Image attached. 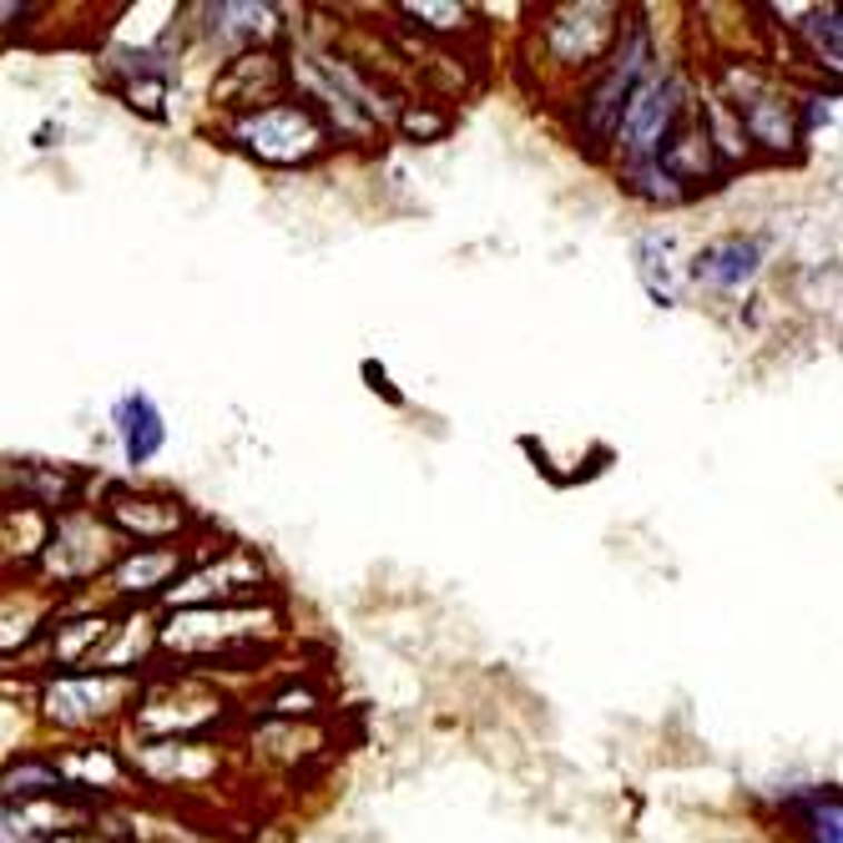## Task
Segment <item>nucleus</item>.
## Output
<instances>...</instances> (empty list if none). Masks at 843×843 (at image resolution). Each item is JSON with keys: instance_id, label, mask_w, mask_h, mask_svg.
I'll return each instance as SVG.
<instances>
[{"instance_id": "obj_1", "label": "nucleus", "mask_w": 843, "mask_h": 843, "mask_svg": "<svg viewBox=\"0 0 843 843\" xmlns=\"http://www.w3.org/2000/svg\"><path fill=\"white\" fill-rule=\"evenodd\" d=\"M232 132L264 162H308L324 147V121L308 107H264V111H252V117H242Z\"/></svg>"}, {"instance_id": "obj_2", "label": "nucleus", "mask_w": 843, "mask_h": 843, "mask_svg": "<svg viewBox=\"0 0 843 843\" xmlns=\"http://www.w3.org/2000/svg\"><path fill=\"white\" fill-rule=\"evenodd\" d=\"M677 101H682V87L672 77H646L642 87L626 97L622 117H616V137L632 157H657L662 142H667L672 121H677Z\"/></svg>"}, {"instance_id": "obj_3", "label": "nucleus", "mask_w": 843, "mask_h": 843, "mask_svg": "<svg viewBox=\"0 0 843 843\" xmlns=\"http://www.w3.org/2000/svg\"><path fill=\"white\" fill-rule=\"evenodd\" d=\"M646 61H652V41H646L642 31H632L626 36V51H616L612 71H606V81L592 97V127L596 132H616V117H622L626 97L646 81Z\"/></svg>"}, {"instance_id": "obj_4", "label": "nucleus", "mask_w": 843, "mask_h": 843, "mask_svg": "<svg viewBox=\"0 0 843 843\" xmlns=\"http://www.w3.org/2000/svg\"><path fill=\"white\" fill-rule=\"evenodd\" d=\"M757 264H763V242L757 238H727V242L702 248L697 264H692V274H697L702 284H712V288H743L747 278L757 274Z\"/></svg>"}, {"instance_id": "obj_5", "label": "nucleus", "mask_w": 843, "mask_h": 843, "mask_svg": "<svg viewBox=\"0 0 843 843\" xmlns=\"http://www.w3.org/2000/svg\"><path fill=\"white\" fill-rule=\"evenodd\" d=\"M252 622H258L252 612H218V606H208V612L172 616V626L162 632V642H167V646H182V652H192V646H202V642H208V646H212V642L228 646L232 636L252 632Z\"/></svg>"}, {"instance_id": "obj_6", "label": "nucleus", "mask_w": 843, "mask_h": 843, "mask_svg": "<svg viewBox=\"0 0 843 843\" xmlns=\"http://www.w3.org/2000/svg\"><path fill=\"white\" fill-rule=\"evenodd\" d=\"M117 429H121V449H127V460H132V465L152 460L157 449H162V439H167L162 415H157V405L147 395H127V399H121V405H117Z\"/></svg>"}, {"instance_id": "obj_7", "label": "nucleus", "mask_w": 843, "mask_h": 843, "mask_svg": "<svg viewBox=\"0 0 843 843\" xmlns=\"http://www.w3.org/2000/svg\"><path fill=\"white\" fill-rule=\"evenodd\" d=\"M737 117H743V127L753 132V142L773 147V152H783V147L799 142L793 111L783 107V101H777L773 91H763V97H753V101H737Z\"/></svg>"}, {"instance_id": "obj_8", "label": "nucleus", "mask_w": 843, "mask_h": 843, "mask_svg": "<svg viewBox=\"0 0 843 843\" xmlns=\"http://www.w3.org/2000/svg\"><path fill=\"white\" fill-rule=\"evenodd\" d=\"M177 571V551H147L137 546V556H127L117 566V586L121 592H157L167 576Z\"/></svg>"}, {"instance_id": "obj_9", "label": "nucleus", "mask_w": 843, "mask_h": 843, "mask_svg": "<svg viewBox=\"0 0 843 843\" xmlns=\"http://www.w3.org/2000/svg\"><path fill=\"white\" fill-rule=\"evenodd\" d=\"M809 829L819 843H839V799H813L809 803Z\"/></svg>"}, {"instance_id": "obj_10", "label": "nucleus", "mask_w": 843, "mask_h": 843, "mask_svg": "<svg viewBox=\"0 0 843 843\" xmlns=\"http://www.w3.org/2000/svg\"><path fill=\"white\" fill-rule=\"evenodd\" d=\"M809 36H813V46H819V51H823V41H829V61L839 67V11H833V6L813 16V21H809Z\"/></svg>"}, {"instance_id": "obj_11", "label": "nucleus", "mask_w": 843, "mask_h": 843, "mask_svg": "<svg viewBox=\"0 0 843 843\" xmlns=\"http://www.w3.org/2000/svg\"><path fill=\"white\" fill-rule=\"evenodd\" d=\"M405 127L409 132H419V137H429V132H445V117H419V111H405Z\"/></svg>"}]
</instances>
